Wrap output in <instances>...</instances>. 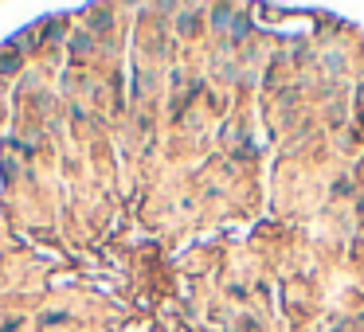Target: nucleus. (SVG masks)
I'll use <instances>...</instances> for the list:
<instances>
[{"mask_svg": "<svg viewBox=\"0 0 364 332\" xmlns=\"http://www.w3.org/2000/svg\"><path fill=\"white\" fill-rule=\"evenodd\" d=\"M212 16H216V20H212L216 27H228V32H231V24H235V12H231L228 4H220V8L212 12Z\"/></svg>", "mask_w": 364, "mask_h": 332, "instance_id": "1", "label": "nucleus"}, {"mask_svg": "<svg viewBox=\"0 0 364 332\" xmlns=\"http://www.w3.org/2000/svg\"><path fill=\"white\" fill-rule=\"evenodd\" d=\"M196 20H200V16H196V12H184V16L177 20V27H180V32H184V35H196V27H200V24H196Z\"/></svg>", "mask_w": 364, "mask_h": 332, "instance_id": "2", "label": "nucleus"}, {"mask_svg": "<svg viewBox=\"0 0 364 332\" xmlns=\"http://www.w3.org/2000/svg\"><path fill=\"white\" fill-rule=\"evenodd\" d=\"M247 32H251V20H247V16H235V24H231V35H235V39H243Z\"/></svg>", "mask_w": 364, "mask_h": 332, "instance_id": "3", "label": "nucleus"}]
</instances>
